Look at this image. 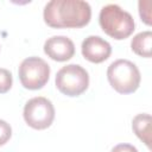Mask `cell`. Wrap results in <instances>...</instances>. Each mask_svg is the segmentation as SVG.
Masks as SVG:
<instances>
[{
    "label": "cell",
    "instance_id": "6da1fadb",
    "mask_svg": "<svg viewBox=\"0 0 152 152\" xmlns=\"http://www.w3.org/2000/svg\"><path fill=\"white\" fill-rule=\"evenodd\" d=\"M43 17L53 28H80L89 24L91 7L82 0H51L45 5Z\"/></svg>",
    "mask_w": 152,
    "mask_h": 152
},
{
    "label": "cell",
    "instance_id": "7a4b0ae2",
    "mask_svg": "<svg viewBox=\"0 0 152 152\" xmlns=\"http://www.w3.org/2000/svg\"><path fill=\"white\" fill-rule=\"evenodd\" d=\"M99 23L102 31L116 40L128 38L135 27V23L131 13L115 4H109L101 8Z\"/></svg>",
    "mask_w": 152,
    "mask_h": 152
},
{
    "label": "cell",
    "instance_id": "3957f363",
    "mask_svg": "<svg viewBox=\"0 0 152 152\" xmlns=\"http://www.w3.org/2000/svg\"><path fill=\"white\" fill-rule=\"evenodd\" d=\"M107 78L112 88L119 94H132L139 88L141 75L133 62L116 59L108 66Z\"/></svg>",
    "mask_w": 152,
    "mask_h": 152
},
{
    "label": "cell",
    "instance_id": "277c9868",
    "mask_svg": "<svg viewBox=\"0 0 152 152\" xmlns=\"http://www.w3.org/2000/svg\"><path fill=\"white\" fill-rule=\"evenodd\" d=\"M55 83L56 88L63 95L75 97L88 89L89 75L83 66L78 64H68L57 71Z\"/></svg>",
    "mask_w": 152,
    "mask_h": 152
},
{
    "label": "cell",
    "instance_id": "5b68a950",
    "mask_svg": "<svg viewBox=\"0 0 152 152\" xmlns=\"http://www.w3.org/2000/svg\"><path fill=\"white\" fill-rule=\"evenodd\" d=\"M18 74L20 83L25 89L38 90L49 81L50 65L40 57H27L20 63Z\"/></svg>",
    "mask_w": 152,
    "mask_h": 152
},
{
    "label": "cell",
    "instance_id": "8992f818",
    "mask_svg": "<svg viewBox=\"0 0 152 152\" xmlns=\"http://www.w3.org/2000/svg\"><path fill=\"white\" fill-rule=\"evenodd\" d=\"M24 120L34 129H45L55 119V107L50 100L43 96L30 99L24 107Z\"/></svg>",
    "mask_w": 152,
    "mask_h": 152
},
{
    "label": "cell",
    "instance_id": "52a82bcc",
    "mask_svg": "<svg viewBox=\"0 0 152 152\" xmlns=\"http://www.w3.org/2000/svg\"><path fill=\"white\" fill-rule=\"evenodd\" d=\"M81 51L87 61L91 63H102L109 58L112 46L100 36H89L82 42Z\"/></svg>",
    "mask_w": 152,
    "mask_h": 152
},
{
    "label": "cell",
    "instance_id": "ba28073f",
    "mask_svg": "<svg viewBox=\"0 0 152 152\" xmlns=\"http://www.w3.org/2000/svg\"><path fill=\"white\" fill-rule=\"evenodd\" d=\"M44 52L53 61L65 62L74 57L75 45L72 40L65 36H53L45 40Z\"/></svg>",
    "mask_w": 152,
    "mask_h": 152
},
{
    "label": "cell",
    "instance_id": "9c48e42d",
    "mask_svg": "<svg viewBox=\"0 0 152 152\" xmlns=\"http://www.w3.org/2000/svg\"><path fill=\"white\" fill-rule=\"evenodd\" d=\"M132 129L135 135L151 150V115L147 113L135 115L132 120Z\"/></svg>",
    "mask_w": 152,
    "mask_h": 152
},
{
    "label": "cell",
    "instance_id": "30bf717a",
    "mask_svg": "<svg viewBox=\"0 0 152 152\" xmlns=\"http://www.w3.org/2000/svg\"><path fill=\"white\" fill-rule=\"evenodd\" d=\"M132 51L145 58H150L152 53V32L151 31H142L135 34L131 42Z\"/></svg>",
    "mask_w": 152,
    "mask_h": 152
},
{
    "label": "cell",
    "instance_id": "8fae6325",
    "mask_svg": "<svg viewBox=\"0 0 152 152\" xmlns=\"http://www.w3.org/2000/svg\"><path fill=\"white\" fill-rule=\"evenodd\" d=\"M13 83V77L10 70L0 68V94L7 93L12 88Z\"/></svg>",
    "mask_w": 152,
    "mask_h": 152
},
{
    "label": "cell",
    "instance_id": "7c38bea8",
    "mask_svg": "<svg viewBox=\"0 0 152 152\" xmlns=\"http://www.w3.org/2000/svg\"><path fill=\"white\" fill-rule=\"evenodd\" d=\"M139 14L141 20L146 24V25H151V1L148 0H144V1H139Z\"/></svg>",
    "mask_w": 152,
    "mask_h": 152
},
{
    "label": "cell",
    "instance_id": "4fadbf2b",
    "mask_svg": "<svg viewBox=\"0 0 152 152\" xmlns=\"http://www.w3.org/2000/svg\"><path fill=\"white\" fill-rule=\"evenodd\" d=\"M12 137V128L8 122L0 119V146L5 145Z\"/></svg>",
    "mask_w": 152,
    "mask_h": 152
},
{
    "label": "cell",
    "instance_id": "5bb4252c",
    "mask_svg": "<svg viewBox=\"0 0 152 152\" xmlns=\"http://www.w3.org/2000/svg\"><path fill=\"white\" fill-rule=\"evenodd\" d=\"M110 152H138V150L131 144H118L112 148Z\"/></svg>",
    "mask_w": 152,
    "mask_h": 152
}]
</instances>
